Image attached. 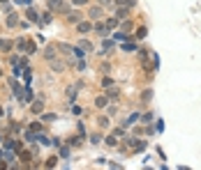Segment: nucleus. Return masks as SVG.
<instances>
[{"instance_id": "obj_1", "label": "nucleus", "mask_w": 201, "mask_h": 170, "mask_svg": "<svg viewBox=\"0 0 201 170\" xmlns=\"http://www.w3.org/2000/svg\"><path fill=\"white\" fill-rule=\"evenodd\" d=\"M76 28H79V32H81V35H86V32H90V30H93V26H90V23H86V21H79V23H76Z\"/></svg>"}, {"instance_id": "obj_2", "label": "nucleus", "mask_w": 201, "mask_h": 170, "mask_svg": "<svg viewBox=\"0 0 201 170\" xmlns=\"http://www.w3.org/2000/svg\"><path fill=\"white\" fill-rule=\"evenodd\" d=\"M30 110H32V113H42V110H44V103L37 99V101H35V103L30 106Z\"/></svg>"}, {"instance_id": "obj_3", "label": "nucleus", "mask_w": 201, "mask_h": 170, "mask_svg": "<svg viewBox=\"0 0 201 170\" xmlns=\"http://www.w3.org/2000/svg\"><path fill=\"white\" fill-rule=\"evenodd\" d=\"M7 26H9V28L19 26V16H16V14H9V16H7Z\"/></svg>"}, {"instance_id": "obj_4", "label": "nucleus", "mask_w": 201, "mask_h": 170, "mask_svg": "<svg viewBox=\"0 0 201 170\" xmlns=\"http://www.w3.org/2000/svg\"><path fill=\"white\" fill-rule=\"evenodd\" d=\"M9 48H12V41L9 39H0V51H9Z\"/></svg>"}, {"instance_id": "obj_5", "label": "nucleus", "mask_w": 201, "mask_h": 170, "mask_svg": "<svg viewBox=\"0 0 201 170\" xmlns=\"http://www.w3.org/2000/svg\"><path fill=\"white\" fill-rule=\"evenodd\" d=\"M130 16V12H127V7H120V9L116 12V19H127Z\"/></svg>"}, {"instance_id": "obj_6", "label": "nucleus", "mask_w": 201, "mask_h": 170, "mask_svg": "<svg viewBox=\"0 0 201 170\" xmlns=\"http://www.w3.org/2000/svg\"><path fill=\"white\" fill-rule=\"evenodd\" d=\"M106 101H109L106 97H97V99H95V106H97V108H104V106H106Z\"/></svg>"}, {"instance_id": "obj_7", "label": "nucleus", "mask_w": 201, "mask_h": 170, "mask_svg": "<svg viewBox=\"0 0 201 170\" xmlns=\"http://www.w3.org/2000/svg\"><path fill=\"white\" fill-rule=\"evenodd\" d=\"M95 30H97V32H100V35H102V37H104V35H106V30H109V28H106V26H104V23H95Z\"/></svg>"}, {"instance_id": "obj_8", "label": "nucleus", "mask_w": 201, "mask_h": 170, "mask_svg": "<svg viewBox=\"0 0 201 170\" xmlns=\"http://www.w3.org/2000/svg\"><path fill=\"white\" fill-rule=\"evenodd\" d=\"M102 16V9L100 7H93V9H90V19H100Z\"/></svg>"}, {"instance_id": "obj_9", "label": "nucleus", "mask_w": 201, "mask_h": 170, "mask_svg": "<svg viewBox=\"0 0 201 170\" xmlns=\"http://www.w3.org/2000/svg\"><path fill=\"white\" fill-rule=\"evenodd\" d=\"M67 19L72 21V23H79V21H81V14H79V12H72V14H69Z\"/></svg>"}, {"instance_id": "obj_10", "label": "nucleus", "mask_w": 201, "mask_h": 170, "mask_svg": "<svg viewBox=\"0 0 201 170\" xmlns=\"http://www.w3.org/2000/svg\"><path fill=\"white\" fill-rule=\"evenodd\" d=\"M7 145H9L14 152H21V150H23V145H21V143H14V140H12V143H7Z\"/></svg>"}, {"instance_id": "obj_11", "label": "nucleus", "mask_w": 201, "mask_h": 170, "mask_svg": "<svg viewBox=\"0 0 201 170\" xmlns=\"http://www.w3.org/2000/svg\"><path fill=\"white\" fill-rule=\"evenodd\" d=\"M28 19H30V21H39V16H37L35 9H28Z\"/></svg>"}, {"instance_id": "obj_12", "label": "nucleus", "mask_w": 201, "mask_h": 170, "mask_svg": "<svg viewBox=\"0 0 201 170\" xmlns=\"http://www.w3.org/2000/svg\"><path fill=\"white\" fill-rule=\"evenodd\" d=\"M30 129L35 131V134H39V131H42V124H39V122H35V124H30Z\"/></svg>"}, {"instance_id": "obj_13", "label": "nucleus", "mask_w": 201, "mask_h": 170, "mask_svg": "<svg viewBox=\"0 0 201 170\" xmlns=\"http://www.w3.org/2000/svg\"><path fill=\"white\" fill-rule=\"evenodd\" d=\"M81 48H86V51H93V44H90V41H81Z\"/></svg>"}, {"instance_id": "obj_14", "label": "nucleus", "mask_w": 201, "mask_h": 170, "mask_svg": "<svg viewBox=\"0 0 201 170\" xmlns=\"http://www.w3.org/2000/svg\"><path fill=\"white\" fill-rule=\"evenodd\" d=\"M104 51H113V41L104 39Z\"/></svg>"}, {"instance_id": "obj_15", "label": "nucleus", "mask_w": 201, "mask_h": 170, "mask_svg": "<svg viewBox=\"0 0 201 170\" xmlns=\"http://www.w3.org/2000/svg\"><path fill=\"white\" fill-rule=\"evenodd\" d=\"M116 2H118L120 7H130V5H132V0H116Z\"/></svg>"}, {"instance_id": "obj_16", "label": "nucleus", "mask_w": 201, "mask_h": 170, "mask_svg": "<svg viewBox=\"0 0 201 170\" xmlns=\"http://www.w3.org/2000/svg\"><path fill=\"white\" fill-rule=\"evenodd\" d=\"M16 46H19V51H21V48L28 46V41H26V39H19V41H16Z\"/></svg>"}, {"instance_id": "obj_17", "label": "nucleus", "mask_w": 201, "mask_h": 170, "mask_svg": "<svg viewBox=\"0 0 201 170\" xmlns=\"http://www.w3.org/2000/svg\"><path fill=\"white\" fill-rule=\"evenodd\" d=\"M122 51H127V53H130V51H137V46H134V44H125V46H122Z\"/></svg>"}, {"instance_id": "obj_18", "label": "nucleus", "mask_w": 201, "mask_h": 170, "mask_svg": "<svg viewBox=\"0 0 201 170\" xmlns=\"http://www.w3.org/2000/svg\"><path fill=\"white\" fill-rule=\"evenodd\" d=\"M113 26H118V19H109L106 21V28H113Z\"/></svg>"}, {"instance_id": "obj_19", "label": "nucleus", "mask_w": 201, "mask_h": 170, "mask_svg": "<svg viewBox=\"0 0 201 170\" xmlns=\"http://www.w3.org/2000/svg\"><path fill=\"white\" fill-rule=\"evenodd\" d=\"M56 161H58V159H56V156H51V159L46 161V168H53V165H56Z\"/></svg>"}, {"instance_id": "obj_20", "label": "nucleus", "mask_w": 201, "mask_h": 170, "mask_svg": "<svg viewBox=\"0 0 201 170\" xmlns=\"http://www.w3.org/2000/svg\"><path fill=\"white\" fill-rule=\"evenodd\" d=\"M51 2V7H63V0H49Z\"/></svg>"}, {"instance_id": "obj_21", "label": "nucleus", "mask_w": 201, "mask_h": 170, "mask_svg": "<svg viewBox=\"0 0 201 170\" xmlns=\"http://www.w3.org/2000/svg\"><path fill=\"white\" fill-rule=\"evenodd\" d=\"M26 48H28V53H35V48H37V46H35L32 41H28V46H26Z\"/></svg>"}, {"instance_id": "obj_22", "label": "nucleus", "mask_w": 201, "mask_h": 170, "mask_svg": "<svg viewBox=\"0 0 201 170\" xmlns=\"http://www.w3.org/2000/svg\"><path fill=\"white\" fill-rule=\"evenodd\" d=\"M146 32H148L146 28H139V30H137V37H146Z\"/></svg>"}, {"instance_id": "obj_23", "label": "nucleus", "mask_w": 201, "mask_h": 170, "mask_svg": "<svg viewBox=\"0 0 201 170\" xmlns=\"http://www.w3.org/2000/svg\"><path fill=\"white\" fill-rule=\"evenodd\" d=\"M53 69H56V71H63V62H53Z\"/></svg>"}, {"instance_id": "obj_24", "label": "nucleus", "mask_w": 201, "mask_h": 170, "mask_svg": "<svg viewBox=\"0 0 201 170\" xmlns=\"http://www.w3.org/2000/svg\"><path fill=\"white\" fill-rule=\"evenodd\" d=\"M51 120H56V115H53V113H49V115H44V122H51Z\"/></svg>"}, {"instance_id": "obj_25", "label": "nucleus", "mask_w": 201, "mask_h": 170, "mask_svg": "<svg viewBox=\"0 0 201 170\" xmlns=\"http://www.w3.org/2000/svg\"><path fill=\"white\" fill-rule=\"evenodd\" d=\"M88 0H74V5H86Z\"/></svg>"}, {"instance_id": "obj_26", "label": "nucleus", "mask_w": 201, "mask_h": 170, "mask_svg": "<svg viewBox=\"0 0 201 170\" xmlns=\"http://www.w3.org/2000/svg\"><path fill=\"white\" fill-rule=\"evenodd\" d=\"M100 5H111V0H100Z\"/></svg>"}, {"instance_id": "obj_27", "label": "nucleus", "mask_w": 201, "mask_h": 170, "mask_svg": "<svg viewBox=\"0 0 201 170\" xmlns=\"http://www.w3.org/2000/svg\"><path fill=\"white\" fill-rule=\"evenodd\" d=\"M21 2H30V0H21Z\"/></svg>"}, {"instance_id": "obj_28", "label": "nucleus", "mask_w": 201, "mask_h": 170, "mask_svg": "<svg viewBox=\"0 0 201 170\" xmlns=\"http://www.w3.org/2000/svg\"><path fill=\"white\" fill-rule=\"evenodd\" d=\"M0 76H2V69H0Z\"/></svg>"}, {"instance_id": "obj_29", "label": "nucleus", "mask_w": 201, "mask_h": 170, "mask_svg": "<svg viewBox=\"0 0 201 170\" xmlns=\"http://www.w3.org/2000/svg\"><path fill=\"white\" fill-rule=\"evenodd\" d=\"M2 2H7V0H2Z\"/></svg>"}, {"instance_id": "obj_30", "label": "nucleus", "mask_w": 201, "mask_h": 170, "mask_svg": "<svg viewBox=\"0 0 201 170\" xmlns=\"http://www.w3.org/2000/svg\"><path fill=\"white\" fill-rule=\"evenodd\" d=\"M0 143H2V138H0Z\"/></svg>"}]
</instances>
